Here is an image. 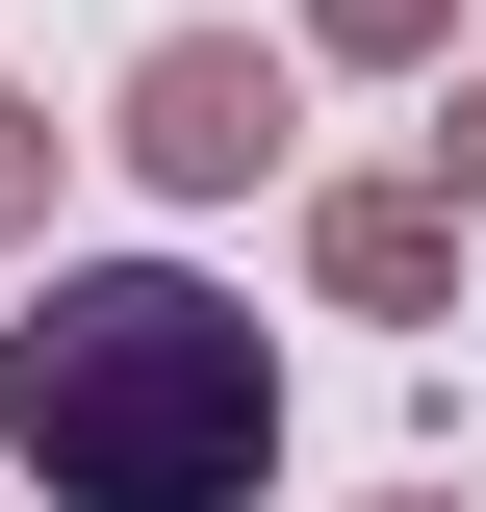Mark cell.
<instances>
[{"label": "cell", "instance_id": "1", "mask_svg": "<svg viewBox=\"0 0 486 512\" xmlns=\"http://www.w3.org/2000/svg\"><path fill=\"white\" fill-rule=\"evenodd\" d=\"M0 436L52 461V512H231L282 461V359H256V308L103 256V282H52L0 333Z\"/></svg>", "mask_w": 486, "mask_h": 512}, {"label": "cell", "instance_id": "2", "mask_svg": "<svg viewBox=\"0 0 486 512\" xmlns=\"http://www.w3.org/2000/svg\"><path fill=\"white\" fill-rule=\"evenodd\" d=\"M128 154H154V180H256V154H282V77L256 52H154L128 77Z\"/></svg>", "mask_w": 486, "mask_h": 512}, {"label": "cell", "instance_id": "3", "mask_svg": "<svg viewBox=\"0 0 486 512\" xmlns=\"http://www.w3.org/2000/svg\"><path fill=\"white\" fill-rule=\"evenodd\" d=\"M0 205H26V103H0Z\"/></svg>", "mask_w": 486, "mask_h": 512}, {"label": "cell", "instance_id": "4", "mask_svg": "<svg viewBox=\"0 0 486 512\" xmlns=\"http://www.w3.org/2000/svg\"><path fill=\"white\" fill-rule=\"evenodd\" d=\"M461 180H486V103H461Z\"/></svg>", "mask_w": 486, "mask_h": 512}]
</instances>
